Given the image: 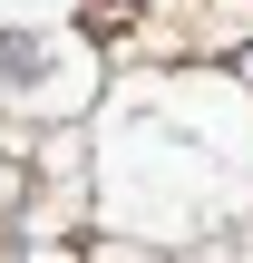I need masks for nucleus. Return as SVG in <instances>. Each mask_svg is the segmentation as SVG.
I'll return each instance as SVG.
<instances>
[{"mask_svg": "<svg viewBox=\"0 0 253 263\" xmlns=\"http://www.w3.org/2000/svg\"><path fill=\"white\" fill-rule=\"evenodd\" d=\"M244 78H253V49H244Z\"/></svg>", "mask_w": 253, "mask_h": 263, "instance_id": "obj_1", "label": "nucleus"}]
</instances>
